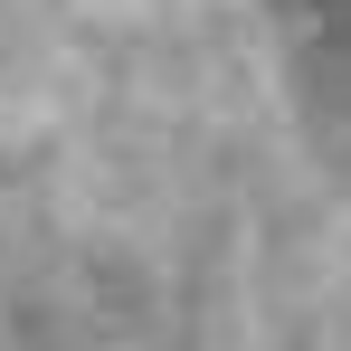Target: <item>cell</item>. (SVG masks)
<instances>
[{
    "mask_svg": "<svg viewBox=\"0 0 351 351\" xmlns=\"http://www.w3.org/2000/svg\"><path fill=\"white\" fill-rule=\"evenodd\" d=\"M266 19L285 29L294 66H304L313 86L351 95V0H266Z\"/></svg>",
    "mask_w": 351,
    "mask_h": 351,
    "instance_id": "obj_1",
    "label": "cell"
}]
</instances>
